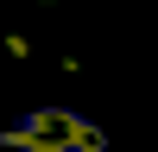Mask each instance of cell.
Segmentation results:
<instances>
[{
  "instance_id": "6da1fadb",
  "label": "cell",
  "mask_w": 158,
  "mask_h": 152,
  "mask_svg": "<svg viewBox=\"0 0 158 152\" xmlns=\"http://www.w3.org/2000/svg\"><path fill=\"white\" fill-rule=\"evenodd\" d=\"M63 146H70V152H108V133H101L89 114H70V127H63Z\"/></svg>"
},
{
  "instance_id": "7a4b0ae2",
  "label": "cell",
  "mask_w": 158,
  "mask_h": 152,
  "mask_svg": "<svg viewBox=\"0 0 158 152\" xmlns=\"http://www.w3.org/2000/svg\"><path fill=\"white\" fill-rule=\"evenodd\" d=\"M0 51H6V57H19V63H32V57H38V44H32L25 32H13V25H0Z\"/></svg>"
}]
</instances>
